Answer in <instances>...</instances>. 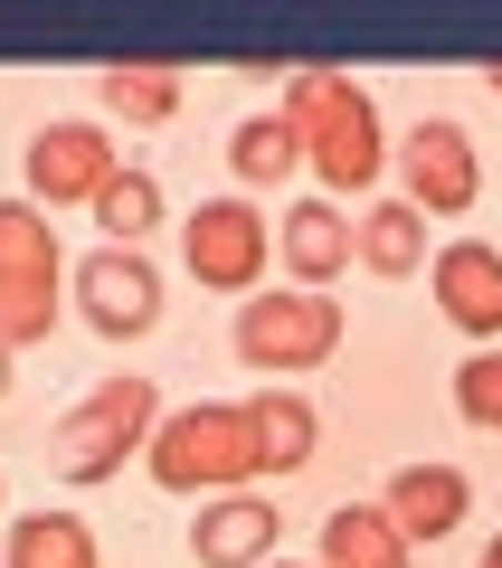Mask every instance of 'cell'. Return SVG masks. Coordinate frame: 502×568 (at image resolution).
<instances>
[{"mask_svg": "<svg viewBox=\"0 0 502 568\" xmlns=\"http://www.w3.org/2000/svg\"><path fill=\"white\" fill-rule=\"evenodd\" d=\"M284 123L303 133V171L322 181V200H361L370 181L389 171V123L380 95L342 67H294L284 85Z\"/></svg>", "mask_w": 502, "mask_h": 568, "instance_id": "6da1fadb", "label": "cell"}, {"mask_svg": "<svg viewBox=\"0 0 502 568\" xmlns=\"http://www.w3.org/2000/svg\"><path fill=\"white\" fill-rule=\"evenodd\" d=\"M161 493H257V426H247V398H200V407H161L152 446H142Z\"/></svg>", "mask_w": 502, "mask_h": 568, "instance_id": "7a4b0ae2", "label": "cell"}, {"mask_svg": "<svg viewBox=\"0 0 502 568\" xmlns=\"http://www.w3.org/2000/svg\"><path fill=\"white\" fill-rule=\"evenodd\" d=\"M152 426H161V388L152 379H133V369H123V379H96L58 417V436H48V474L77 484V493H96V484L123 474V455L152 446Z\"/></svg>", "mask_w": 502, "mask_h": 568, "instance_id": "3957f363", "label": "cell"}, {"mask_svg": "<svg viewBox=\"0 0 502 568\" xmlns=\"http://www.w3.org/2000/svg\"><path fill=\"white\" fill-rule=\"evenodd\" d=\"M58 294H67V256L39 200H0V342L29 351L58 332Z\"/></svg>", "mask_w": 502, "mask_h": 568, "instance_id": "277c9868", "label": "cell"}, {"mask_svg": "<svg viewBox=\"0 0 502 568\" xmlns=\"http://www.w3.org/2000/svg\"><path fill=\"white\" fill-rule=\"evenodd\" d=\"M342 351V304L332 294H303V284H265V294H247L238 304V361L265 369V379H303V369H322Z\"/></svg>", "mask_w": 502, "mask_h": 568, "instance_id": "5b68a950", "label": "cell"}, {"mask_svg": "<svg viewBox=\"0 0 502 568\" xmlns=\"http://www.w3.org/2000/svg\"><path fill=\"white\" fill-rule=\"evenodd\" d=\"M181 265L209 294H265V265H275V219L257 200H200L181 219Z\"/></svg>", "mask_w": 502, "mask_h": 568, "instance_id": "8992f818", "label": "cell"}, {"mask_svg": "<svg viewBox=\"0 0 502 568\" xmlns=\"http://www.w3.org/2000/svg\"><path fill=\"white\" fill-rule=\"evenodd\" d=\"M20 171H29V200L39 209H96L104 181L123 171V152H114V133H104L96 114H58V123L29 133Z\"/></svg>", "mask_w": 502, "mask_h": 568, "instance_id": "52a82bcc", "label": "cell"}, {"mask_svg": "<svg viewBox=\"0 0 502 568\" xmlns=\"http://www.w3.org/2000/svg\"><path fill=\"white\" fill-rule=\"evenodd\" d=\"M389 162H399L408 209H418V219H464V209L483 200V152H474V133H464L455 114H426V123H408Z\"/></svg>", "mask_w": 502, "mask_h": 568, "instance_id": "ba28073f", "label": "cell"}, {"mask_svg": "<svg viewBox=\"0 0 502 568\" xmlns=\"http://www.w3.org/2000/svg\"><path fill=\"white\" fill-rule=\"evenodd\" d=\"M67 294H77V313H86L96 342H142V332H161V265L142 256V246H96V256H77Z\"/></svg>", "mask_w": 502, "mask_h": 568, "instance_id": "9c48e42d", "label": "cell"}, {"mask_svg": "<svg viewBox=\"0 0 502 568\" xmlns=\"http://www.w3.org/2000/svg\"><path fill=\"white\" fill-rule=\"evenodd\" d=\"M426 284H436V313H445L474 351H502V246L445 237L436 256H426Z\"/></svg>", "mask_w": 502, "mask_h": 568, "instance_id": "30bf717a", "label": "cell"}, {"mask_svg": "<svg viewBox=\"0 0 502 568\" xmlns=\"http://www.w3.org/2000/svg\"><path fill=\"white\" fill-rule=\"evenodd\" d=\"M275 265L303 284V294H332V275L361 265V227H351L342 200H294L275 219Z\"/></svg>", "mask_w": 502, "mask_h": 568, "instance_id": "8fae6325", "label": "cell"}, {"mask_svg": "<svg viewBox=\"0 0 502 568\" xmlns=\"http://www.w3.org/2000/svg\"><path fill=\"white\" fill-rule=\"evenodd\" d=\"M380 511L399 521V540H408V549H436L445 530H464V511H474V484H464L455 465H436V455H426V465H399V474H389Z\"/></svg>", "mask_w": 502, "mask_h": 568, "instance_id": "7c38bea8", "label": "cell"}, {"mask_svg": "<svg viewBox=\"0 0 502 568\" xmlns=\"http://www.w3.org/2000/svg\"><path fill=\"white\" fill-rule=\"evenodd\" d=\"M275 503L265 493H219V503H200V521H190V559L200 568H275Z\"/></svg>", "mask_w": 502, "mask_h": 568, "instance_id": "4fadbf2b", "label": "cell"}, {"mask_svg": "<svg viewBox=\"0 0 502 568\" xmlns=\"http://www.w3.org/2000/svg\"><path fill=\"white\" fill-rule=\"evenodd\" d=\"M247 426H257V474H303L313 465V446H322V417H313V398L303 388H257L247 398Z\"/></svg>", "mask_w": 502, "mask_h": 568, "instance_id": "5bb4252c", "label": "cell"}, {"mask_svg": "<svg viewBox=\"0 0 502 568\" xmlns=\"http://www.w3.org/2000/svg\"><path fill=\"white\" fill-rule=\"evenodd\" d=\"M181 85H190V67H171V58H114L96 77V104H104V123H171L181 114Z\"/></svg>", "mask_w": 502, "mask_h": 568, "instance_id": "9a60e30c", "label": "cell"}, {"mask_svg": "<svg viewBox=\"0 0 502 568\" xmlns=\"http://www.w3.org/2000/svg\"><path fill=\"white\" fill-rule=\"evenodd\" d=\"M313 568H418V549L399 540V521H389L380 503H332Z\"/></svg>", "mask_w": 502, "mask_h": 568, "instance_id": "2e32d148", "label": "cell"}, {"mask_svg": "<svg viewBox=\"0 0 502 568\" xmlns=\"http://www.w3.org/2000/svg\"><path fill=\"white\" fill-rule=\"evenodd\" d=\"M0 568H104V549L77 511H20L0 530Z\"/></svg>", "mask_w": 502, "mask_h": 568, "instance_id": "e0dca14e", "label": "cell"}, {"mask_svg": "<svg viewBox=\"0 0 502 568\" xmlns=\"http://www.w3.org/2000/svg\"><path fill=\"white\" fill-rule=\"evenodd\" d=\"M228 171H238V190H284L303 171V133L284 123V104L275 114H247L238 133H228Z\"/></svg>", "mask_w": 502, "mask_h": 568, "instance_id": "ac0fdd59", "label": "cell"}, {"mask_svg": "<svg viewBox=\"0 0 502 568\" xmlns=\"http://www.w3.org/2000/svg\"><path fill=\"white\" fill-rule=\"evenodd\" d=\"M351 227H361V265H370V275H418V265H426V219L408 200L361 209Z\"/></svg>", "mask_w": 502, "mask_h": 568, "instance_id": "d6986e66", "label": "cell"}, {"mask_svg": "<svg viewBox=\"0 0 502 568\" xmlns=\"http://www.w3.org/2000/svg\"><path fill=\"white\" fill-rule=\"evenodd\" d=\"M96 227H104V246H142L161 227V181L142 162H123L114 181H104V200H96Z\"/></svg>", "mask_w": 502, "mask_h": 568, "instance_id": "ffe728a7", "label": "cell"}, {"mask_svg": "<svg viewBox=\"0 0 502 568\" xmlns=\"http://www.w3.org/2000/svg\"><path fill=\"white\" fill-rule=\"evenodd\" d=\"M455 417L502 436V351H474V361L455 369Z\"/></svg>", "mask_w": 502, "mask_h": 568, "instance_id": "44dd1931", "label": "cell"}, {"mask_svg": "<svg viewBox=\"0 0 502 568\" xmlns=\"http://www.w3.org/2000/svg\"><path fill=\"white\" fill-rule=\"evenodd\" d=\"M474 568H502V530H493V540H483V559Z\"/></svg>", "mask_w": 502, "mask_h": 568, "instance_id": "7402d4cb", "label": "cell"}, {"mask_svg": "<svg viewBox=\"0 0 502 568\" xmlns=\"http://www.w3.org/2000/svg\"><path fill=\"white\" fill-rule=\"evenodd\" d=\"M10 361H20V351H10V342H0V398H10Z\"/></svg>", "mask_w": 502, "mask_h": 568, "instance_id": "603a6c76", "label": "cell"}, {"mask_svg": "<svg viewBox=\"0 0 502 568\" xmlns=\"http://www.w3.org/2000/svg\"><path fill=\"white\" fill-rule=\"evenodd\" d=\"M483 85H493V95H502V58H493V67H483Z\"/></svg>", "mask_w": 502, "mask_h": 568, "instance_id": "cb8c5ba5", "label": "cell"}, {"mask_svg": "<svg viewBox=\"0 0 502 568\" xmlns=\"http://www.w3.org/2000/svg\"><path fill=\"white\" fill-rule=\"evenodd\" d=\"M275 568H313V559H275Z\"/></svg>", "mask_w": 502, "mask_h": 568, "instance_id": "d4e9b609", "label": "cell"}]
</instances>
